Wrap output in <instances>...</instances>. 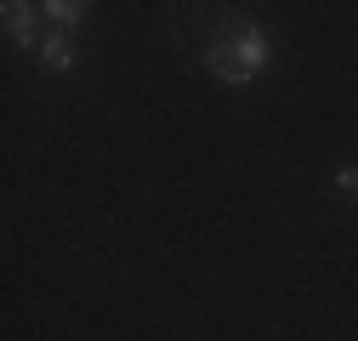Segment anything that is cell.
Masks as SVG:
<instances>
[{
    "label": "cell",
    "mask_w": 358,
    "mask_h": 341,
    "mask_svg": "<svg viewBox=\"0 0 358 341\" xmlns=\"http://www.w3.org/2000/svg\"><path fill=\"white\" fill-rule=\"evenodd\" d=\"M40 17H46L57 34H74L85 17H92V6H85V0H46V6H40Z\"/></svg>",
    "instance_id": "cell-4"
},
{
    "label": "cell",
    "mask_w": 358,
    "mask_h": 341,
    "mask_svg": "<svg viewBox=\"0 0 358 341\" xmlns=\"http://www.w3.org/2000/svg\"><path fill=\"white\" fill-rule=\"evenodd\" d=\"M34 57H40V68H46V74H69V68L80 63L74 40H69V34H57V29H52L46 40H40V52H34Z\"/></svg>",
    "instance_id": "cell-3"
},
{
    "label": "cell",
    "mask_w": 358,
    "mask_h": 341,
    "mask_svg": "<svg viewBox=\"0 0 358 341\" xmlns=\"http://www.w3.org/2000/svg\"><path fill=\"white\" fill-rule=\"evenodd\" d=\"M205 74H216L222 85H250L256 74H267L273 68V40H267V29L262 23H228L210 46H205Z\"/></svg>",
    "instance_id": "cell-1"
},
{
    "label": "cell",
    "mask_w": 358,
    "mask_h": 341,
    "mask_svg": "<svg viewBox=\"0 0 358 341\" xmlns=\"http://www.w3.org/2000/svg\"><path fill=\"white\" fill-rule=\"evenodd\" d=\"M336 188H341L347 199H358V165H341V170H336Z\"/></svg>",
    "instance_id": "cell-5"
},
{
    "label": "cell",
    "mask_w": 358,
    "mask_h": 341,
    "mask_svg": "<svg viewBox=\"0 0 358 341\" xmlns=\"http://www.w3.org/2000/svg\"><path fill=\"white\" fill-rule=\"evenodd\" d=\"M0 17H6V40H12V46L17 52H40V40H46V34H40V6H29V0H6V6H0Z\"/></svg>",
    "instance_id": "cell-2"
}]
</instances>
